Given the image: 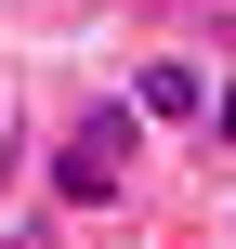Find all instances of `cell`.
<instances>
[{"label":"cell","instance_id":"obj_1","mask_svg":"<svg viewBox=\"0 0 236 249\" xmlns=\"http://www.w3.org/2000/svg\"><path fill=\"white\" fill-rule=\"evenodd\" d=\"M131 144H145L131 92H118V105H79V118L53 131V158H39V197H53V210H79V223H92V210H118V197H131Z\"/></svg>","mask_w":236,"mask_h":249},{"label":"cell","instance_id":"obj_2","mask_svg":"<svg viewBox=\"0 0 236 249\" xmlns=\"http://www.w3.org/2000/svg\"><path fill=\"white\" fill-rule=\"evenodd\" d=\"M210 79H223L210 53H145V66H131V118H145V131H197V118H210Z\"/></svg>","mask_w":236,"mask_h":249},{"label":"cell","instance_id":"obj_3","mask_svg":"<svg viewBox=\"0 0 236 249\" xmlns=\"http://www.w3.org/2000/svg\"><path fill=\"white\" fill-rule=\"evenodd\" d=\"M197 144H223V158H236V66L210 79V118H197Z\"/></svg>","mask_w":236,"mask_h":249}]
</instances>
